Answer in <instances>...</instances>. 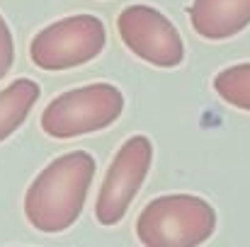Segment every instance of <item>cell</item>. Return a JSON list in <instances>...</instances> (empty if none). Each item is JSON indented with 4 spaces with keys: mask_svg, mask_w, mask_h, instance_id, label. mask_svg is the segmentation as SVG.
Returning <instances> with one entry per match:
<instances>
[{
    "mask_svg": "<svg viewBox=\"0 0 250 247\" xmlns=\"http://www.w3.org/2000/svg\"><path fill=\"white\" fill-rule=\"evenodd\" d=\"M124 95L109 82H92L68 90L49 102L42 114V129L51 138H76L95 133L122 116Z\"/></svg>",
    "mask_w": 250,
    "mask_h": 247,
    "instance_id": "obj_3",
    "label": "cell"
},
{
    "mask_svg": "<svg viewBox=\"0 0 250 247\" xmlns=\"http://www.w3.org/2000/svg\"><path fill=\"white\" fill-rule=\"evenodd\" d=\"M92 174L95 160L83 151L61 155L49 163L27 189V221L42 233L68 230L83 211Z\"/></svg>",
    "mask_w": 250,
    "mask_h": 247,
    "instance_id": "obj_1",
    "label": "cell"
},
{
    "mask_svg": "<svg viewBox=\"0 0 250 247\" xmlns=\"http://www.w3.org/2000/svg\"><path fill=\"white\" fill-rule=\"evenodd\" d=\"M37 99H39V85L29 78L12 80L5 90H0V143L24 124Z\"/></svg>",
    "mask_w": 250,
    "mask_h": 247,
    "instance_id": "obj_8",
    "label": "cell"
},
{
    "mask_svg": "<svg viewBox=\"0 0 250 247\" xmlns=\"http://www.w3.org/2000/svg\"><path fill=\"white\" fill-rule=\"evenodd\" d=\"M151 160L153 146L146 136H131L117 151L95 204V218L102 226H114L122 221L151 170Z\"/></svg>",
    "mask_w": 250,
    "mask_h": 247,
    "instance_id": "obj_6",
    "label": "cell"
},
{
    "mask_svg": "<svg viewBox=\"0 0 250 247\" xmlns=\"http://www.w3.org/2000/svg\"><path fill=\"white\" fill-rule=\"evenodd\" d=\"M189 22L204 39H231L250 24V0H194Z\"/></svg>",
    "mask_w": 250,
    "mask_h": 247,
    "instance_id": "obj_7",
    "label": "cell"
},
{
    "mask_svg": "<svg viewBox=\"0 0 250 247\" xmlns=\"http://www.w3.org/2000/svg\"><path fill=\"white\" fill-rule=\"evenodd\" d=\"M104 44L107 32L102 19L95 15H73L37 32L29 44V56L42 71H68L97 58Z\"/></svg>",
    "mask_w": 250,
    "mask_h": 247,
    "instance_id": "obj_4",
    "label": "cell"
},
{
    "mask_svg": "<svg viewBox=\"0 0 250 247\" xmlns=\"http://www.w3.org/2000/svg\"><path fill=\"white\" fill-rule=\"evenodd\" d=\"M117 29L126 49L141 61L175 68L185 58V44L180 32L166 15L151 5H129L117 17Z\"/></svg>",
    "mask_w": 250,
    "mask_h": 247,
    "instance_id": "obj_5",
    "label": "cell"
},
{
    "mask_svg": "<svg viewBox=\"0 0 250 247\" xmlns=\"http://www.w3.org/2000/svg\"><path fill=\"white\" fill-rule=\"evenodd\" d=\"M214 90L229 104L250 112V63H238L224 68L214 78Z\"/></svg>",
    "mask_w": 250,
    "mask_h": 247,
    "instance_id": "obj_9",
    "label": "cell"
},
{
    "mask_svg": "<svg viewBox=\"0 0 250 247\" xmlns=\"http://www.w3.org/2000/svg\"><path fill=\"white\" fill-rule=\"evenodd\" d=\"M12 58H15V46H12V34H10V27L7 22L2 19L0 15V80L5 78V73L10 71L12 66Z\"/></svg>",
    "mask_w": 250,
    "mask_h": 247,
    "instance_id": "obj_10",
    "label": "cell"
},
{
    "mask_svg": "<svg viewBox=\"0 0 250 247\" xmlns=\"http://www.w3.org/2000/svg\"><path fill=\"white\" fill-rule=\"evenodd\" d=\"M216 230V211L192 194H167L146 204L136 221L144 247H199Z\"/></svg>",
    "mask_w": 250,
    "mask_h": 247,
    "instance_id": "obj_2",
    "label": "cell"
}]
</instances>
